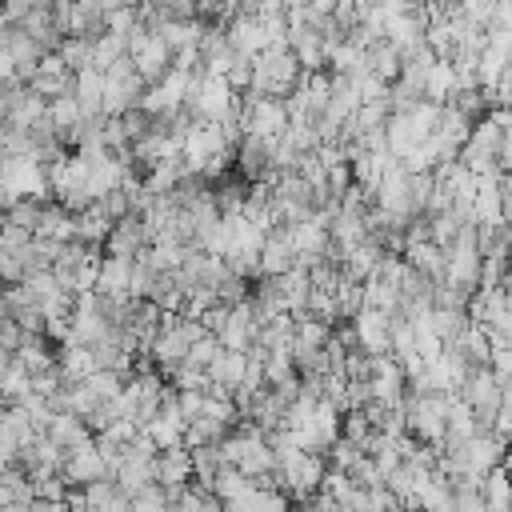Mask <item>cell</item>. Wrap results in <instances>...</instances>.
<instances>
[{"instance_id": "obj_1", "label": "cell", "mask_w": 512, "mask_h": 512, "mask_svg": "<svg viewBox=\"0 0 512 512\" xmlns=\"http://www.w3.org/2000/svg\"><path fill=\"white\" fill-rule=\"evenodd\" d=\"M0 192H4V212L16 208L20 200H36V204H52V176L48 164L36 156H8L0 164Z\"/></svg>"}, {"instance_id": "obj_2", "label": "cell", "mask_w": 512, "mask_h": 512, "mask_svg": "<svg viewBox=\"0 0 512 512\" xmlns=\"http://www.w3.org/2000/svg\"><path fill=\"white\" fill-rule=\"evenodd\" d=\"M300 80H304V68H300V60H296V52L292 48H264L256 60H252V96H276V100H284V96H292L296 88H300Z\"/></svg>"}, {"instance_id": "obj_3", "label": "cell", "mask_w": 512, "mask_h": 512, "mask_svg": "<svg viewBox=\"0 0 512 512\" xmlns=\"http://www.w3.org/2000/svg\"><path fill=\"white\" fill-rule=\"evenodd\" d=\"M452 400L456 396H440V392H428V396H416L408 392V400L400 404L404 408V420H408V432L432 448H440L448 440V412H452Z\"/></svg>"}, {"instance_id": "obj_4", "label": "cell", "mask_w": 512, "mask_h": 512, "mask_svg": "<svg viewBox=\"0 0 512 512\" xmlns=\"http://www.w3.org/2000/svg\"><path fill=\"white\" fill-rule=\"evenodd\" d=\"M144 92H148L144 76L136 72L132 56H124L120 64H112V68L104 72V116H108V120H120V116L136 112L140 100H144Z\"/></svg>"}, {"instance_id": "obj_5", "label": "cell", "mask_w": 512, "mask_h": 512, "mask_svg": "<svg viewBox=\"0 0 512 512\" xmlns=\"http://www.w3.org/2000/svg\"><path fill=\"white\" fill-rule=\"evenodd\" d=\"M128 56H132V64H136V72L144 76L148 88L160 84V80L176 68V52H172V44H168L160 32L144 28V24L132 32V40H128Z\"/></svg>"}, {"instance_id": "obj_6", "label": "cell", "mask_w": 512, "mask_h": 512, "mask_svg": "<svg viewBox=\"0 0 512 512\" xmlns=\"http://www.w3.org/2000/svg\"><path fill=\"white\" fill-rule=\"evenodd\" d=\"M240 128H244V136L280 140V136L292 128V116H288L284 100H276V96H252V92H244V104H240Z\"/></svg>"}, {"instance_id": "obj_7", "label": "cell", "mask_w": 512, "mask_h": 512, "mask_svg": "<svg viewBox=\"0 0 512 512\" xmlns=\"http://www.w3.org/2000/svg\"><path fill=\"white\" fill-rule=\"evenodd\" d=\"M460 400H464V404L480 416V424L492 432V416L504 408V380L492 372V364L472 368L468 380H464V388H460Z\"/></svg>"}, {"instance_id": "obj_8", "label": "cell", "mask_w": 512, "mask_h": 512, "mask_svg": "<svg viewBox=\"0 0 512 512\" xmlns=\"http://www.w3.org/2000/svg\"><path fill=\"white\" fill-rule=\"evenodd\" d=\"M480 272H484V252L476 244V224H468L460 232V240L448 248V284L476 292L480 288Z\"/></svg>"}, {"instance_id": "obj_9", "label": "cell", "mask_w": 512, "mask_h": 512, "mask_svg": "<svg viewBox=\"0 0 512 512\" xmlns=\"http://www.w3.org/2000/svg\"><path fill=\"white\" fill-rule=\"evenodd\" d=\"M64 480H68L72 488H88V484H96V480H112V464H108L100 440H92V444L68 452V460H64Z\"/></svg>"}, {"instance_id": "obj_10", "label": "cell", "mask_w": 512, "mask_h": 512, "mask_svg": "<svg viewBox=\"0 0 512 512\" xmlns=\"http://www.w3.org/2000/svg\"><path fill=\"white\" fill-rule=\"evenodd\" d=\"M352 332H356V348L368 356H384L392 352V316L376 312V308H360L352 316Z\"/></svg>"}, {"instance_id": "obj_11", "label": "cell", "mask_w": 512, "mask_h": 512, "mask_svg": "<svg viewBox=\"0 0 512 512\" xmlns=\"http://www.w3.org/2000/svg\"><path fill=\"white\" fill-rule=\"evenodd\" d=\"M148 248H152L148 224H144V216L132 212V216L116 220V228H112V236H108V244H104V256H128V260H140Z\"/></svg>"}, {"instance_id": "obj_12", "label": "cell", "mask_w": 512, "mask_h": 512, "mask_svg": "<svg viewBox=\"0 0 512 512\" xmlns=\"http://www.w3.org/2000/svg\"><path fill=\"white\" fill-rule=\"evenodd\" d=\"M72 84H76V72L60 60V52H48L44 60H40V68H36V76H32V92H40L44 100H60V96H68L72 92Z\"/></svg>"}, {"instance_id": "obj_13", "label": "cell", "mask_w": 512, "mask_h": 512, "mask_svg": "<svg viewBox=\"0 0 512 512\" xmlns=\"http://www.w3.org/2000/svg\"><path fill=\"white\" fill-rule=\"evenodd\" d=\"M196 480V464H192V448H160L156 456V484L176 492V488H188Z\"/></svg>"}, {"instance_id": "obj_14", "label": "cell", "mask_w": 512, "mask_h": 512, "mask_svg": "<svg viewBox=\"0 0 512 512\" xmlns=\"http://www.w3.org/2000/svg\"><path fill=\"white\" fill-rule=\"evenodd\" d=\"M228 40H232V48H236L240 56H248V60H256L264 48H272V44H268V32H264V20H260L256 12H240V16L228 24Z\"/></svg>"}, {"instance_id": "obj_15", "label": "cell", "mask_w": 512, "mask_h": 512, "mask_svg": "<svg viewBox=\"0 0 512 512\" xmlns=\"http://www.w3.org/2000/svg\"><path fill=\"white\" fill-rule=\"evenodd\" d=\"M208 376H212V392H228V396H236V388H244V376H248V352H232V348H224V352L212 360Z\"/></svg>"}, {"instance_id": "obj_16", "label": "cell", "mask_w": 512, "mask_h": 512, "mask_svg": "<svg viewBox=\"0 0 512 512\" xmlns=\"http://www.w3.org/2000/svg\"><path fill=\"white\" fill-rule=\"evenodd\" d=\"M336 252V248H332ZM384 244H376V240H364V244H356L352 252H344L340 256V272L348 276V280H356V284H364L368 276H376V268L384 264Z\"/></svg>"}, {"instance_id": "obj_17", "label": "cell", "mask_w": 512, "mask_h": 512, "mask_svg": "<svg viewBox=\"0 0 512 512\" xmlns=\"http://www.w3.org/2000/svg\"><path fill=\"white\" fill-rule=\"evenodd\" d=\"M296 268V248L288 240V228H276L268 232L264 240V252H260V276H284Z\"/></svg>"}, {"instance_id": "obj_18", "label": "cell", "mask_w": 512, "mask_h": 512, "mask_svg": "<svg viewBox=\"0 0 512 512\" xmlns=\"http://www.w3.org/2000/svg\"><path fill=\"white\" fill-rule=\"evenodd\" d=\"M56 368L68 384H84L88 376L100 372V360H96V348H80V344H64L56 348Z\"/></svg>"}, {"instance_id": "obj_19", "label": "cell", "mask_w": 512, "mask_h": 512, "mask_svg": "<svg viewBox=\"0 0 512 512\" xmlns=\"http://www.w3.org/2000/svg\"><path fill=\"white\" fill-rule=\"evenodd\" d=\"M424 140H432V132H424L416 120H412V112H392V120H388V152L392 156H408L412 148H420Z\"/></svg>"}, {"instance_id": "obj_20", "label": "cell", "mask_w": 512, "mask_h": 512, "mask_svg": "<svg viewBox=\"0 0 512 512\" xmlns=\"http://www.w3.org/2000/svg\"><path fill=\"white\" fill-rule=\"evenodd\" d=\"M132 280H136V260L128 256H104L100 264V296H132Z\"/></svg>"}, {"instance_id": "obj_21", "label": "cell", "mask_w": 512, "mask_h": 512, "mask_svg": "<svg viewBox=\"0 0 512 512\" xmlns=\"http://www.w3.org/2000/svg\"><path fill=\"white\" fill-rule=\"evenodd\" d=\"M332 332H336V324H328V320H320V316H312V312H296V340H292V352L300 356V352H324L328 344H332Z\"/></svg>"}, {"instance_id": "obj_22", "label": "cell", "mask_w": 512, "mask_h": 512, "mask_svg": "<svg viewBox=\"0 0 512 512\" xmlns=\"http://www.w3.org/2000/svg\"><path fill=\"white\" fill-rule=\"evenodd\" d=\"M456 96H460V76H456V64L452 60H436L432 64V72H428V80H424V100H432V104H456Z\"/></svg>"}, {"instance_id": "obj_23", "label": "cell", "mask_w": 512, "mask_h": 512, "mask_svg": "<svg viewBox=\"0 0 512 512\" xmlns=\"http://www.w3.org/2000/svg\"><path fill=\"white\" fill-rule=\"evenodd\" d=\"M112 228H116V220H112L100 204H92V208L76 212V240H80V244H88V248H104V244H108V236H112Z\"/></svg>"}, {"instance_id": "obj_24", "label": "cell", "mask_w": 512, "mask_h": 512, "mask_svg": "<svg viewBox=\"0 0 512 512\" xmlns=\"http://www.w3.org/2000/svg\"><path fill=\"white\" fill-rule=\"evenodd\" d=\"M48 436H52L64 452H76V448H84V444L96 440V432H92L80 416H72V412H56L52 424H48Z\"/></svg>"}, {"instance_id": "obj_25", "label": "cell", "mask_w": 512, "mask_h": 512, "mask_svg": "<svg viewBox=\"0 0 512 512\" xmlns=\"http://www.w3.org/2000/svg\"><path fill=\"white\" fill-rule=\"evenodd\" d=\"M72 92L88 116H104V72L100 68H80Z\"/></svg>"}, {"instance_id": "obj_26", "label": "cell", "mask_w": 512, "mask_h": 512, "mask_svg": "<svg viewBox=\"0 0 512 512\" xmlns=\"http://www.w3.org/2000/svg\"><path fill=\"white\" fill-rule=\"evenodd\" d=\"M368 72H376L380 80L396 84V80H400V72H404V52H400L396 44H388V40L372 44V48H368Z\"/></svg>"}, {"instance_id": "obj_27", "label": "cell", "mask_w": 512, "mask_h": 512, "mask_svg": "<svg viewBox=\"0 0 512 512\" xmlns=\"http://www.w3.org/2000/svg\"><path fill=\"white\" fill-rule=\"evenodd\" d=\"M480 492H484V500H488L492 512H512V468L508 464L492 468L484 476V488Z\"/></svg>"}, {"instance_id": "obj_28", "label": "cell", "mask_w": 512, "mask_h": 512, "mask_svg": "<svg viewBox=\"0 0 512 512\" xmlns=\"http://www.w3.org/2000/svg\"><path fill=\"white\" fill-rule=\"evenodd\" d=\"M424 44H428L440 60H452L456 48H460V24H456V16H452V20H436V24H428Z\"/></svg>"}, {"instance_id": "obj_29", "label": "cell", "mask_w": 512, "mask_h": 512, "mask_svg": "<svg viewBox=\"0 0 512 512\" xmlns=\"http://www.w3.org/2000/svg\"><path fill=\"white\" fill-rule=\"evenodd\" d=\"M128 56V36H116V32H100L96 36V52H92V68L108 72L112 64H120Z\"/></svg>"}, {"instance_id": "obj_30", "label": "cell", "mask_w": 512, "mask_h": 512, "mask_svg": "<svg viewBox=\"0 0 512 512\" xmlns=\"http://www.w3.org/2000/svg\"><path fill=\"white\" fill-rule=\"evenodd\" d=\"M56 52H60V60H64L72 72H80V68H92L96 40H88V36H64V44H60Z\"/></svg>"}, {"instance_id": "obj_31", "label": "cell", "mask_w": 512, "mask_h": 512, "mask_svg": "<svg viewBox=\"0 0 512 512\" xmlns=\"http://www.w3.org/2000/svg\"><path fill=\"white\" fill-rule=\"evenodd\" d=\"M104 28L132 40V32L140 28V8H116V12H108V16H104Z\"/></svg>"}, {"instance_id": "obj_32", "label": "cell", "mask_w": 512, "mask_h": 512, "mask_svg": "<svg viewBox=\"0 0 512 512\" xmlns=\"http://www.w3.org/2000/svg\"><path fill=\"white\" fill-rule=\"evenodd\" d=\"M460 4V16H468V20H476V24H492V16H496V0H456Z\"/></svg>"}, {"instance_id": "obj_33", "label": "cell", "mask_w": 512, "mask_h": 512, "mask_svg": "<svg viewBox=\"0 0 512 512\" xmlns=\"http://www.w3.org/2000/svg\"><path fill=\"white\" fill-rule=\"evenodd\" d=\"M492 432H496L504 444H512V404H504V408L492 416Z\"/></svg>"}, {"instance_id": "obj_34", "label": "cell", "mask_w": 512, "mask_h": 512, "mask_svg": "<svg viewBox=\"0 0 512 512\" xmlns=\"http://www.w3.org/2000/svg\"><path fill=\"white\" fill-rule=\"evenodd\" d=\"M32 512H72L68 500H32Z\"/></svg>"}, {"instance_id": "obj_35", "label": "cell", "mask_w": 512, "mask_h": 512, "mask_svg": "<svg viewBox=\"0 0 512 512\" xmlns=\"http://www.w3.org/2000/svg\"><path fill=\"white\" fill-rule=\"evenodd\" d=\"M308 8H316L320 16H332V12H336V0H312Z\"/></svg>"}, {"instance_id": "obj_36", "label": "cell", "mask_w": 512, "mask_h": 512, "mask_svg": "<svg viewBox=\"0 0 512 512\" xmlns=\"http://www.w3.org/2000/svg\"><path fill=\"white\" fill-rule=\"evenodd\" d=\"M500 288H504V292H508V304H512V272H508V280H504V284H500Z\"/></svg>"}, {"instance_id": "obj_37", "label": "cell", "mask_w": 512, "mask_h": 512, "mask_svg": "<svg viewBox=\"0 0 512 512\" xmlns=\"http://www.w3.org/2000/svg\"><path fill=\"white\" fill-rule=\"evenodd\" d=\"M360 8H376V4H384V0H356Z\"/></svg>"}]
</instances>
